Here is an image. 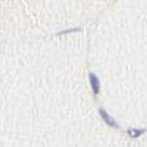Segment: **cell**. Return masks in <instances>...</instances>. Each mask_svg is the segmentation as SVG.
<instances>
[{"mask_svg": "<svg viewBox=\"0 0 147 147\" xmlns=\"http://www.w3.org/2000/svg\"><path fill=\"white\" fill-rule=\"evenodd\" d=\"M75 31H80V28L77 27V28H71V30H66V31H60L59 34L60 35H63V34H69V32H75Z\"/></svg>", "mask_w": 147, "mask_h": 147, "instance_id": "4", "label": "cell"}, {"mask_svg": "<svg viewBox=\"0 0 147 147\" xmlns=\"http://www.w3.org/2000/svg\"><path fill=\"white\" fill-rule=\"evenodd\" d=\"M88 80H90V85H91V90H93V93L97 96V94L100 93V81H99V78H97L96 74L90 72Z\"/></svg>", "mask_w": 147, "mask_h": 147, "instance_id": "2", "label": "cell"}, {"mask_svg": "<svg viewBox=\"0 0 147 147\" xmlns=\"http://www.w3.org/2000/svg\"><path fill=\"white\" fill-rule=\"evenodd\" d=\"M144 132H146V128H131L128 129V136H131V138H138Z\"/></svg>", "mask_w": 147, "mask_h": 147, "instance_id": "3", "label": "cell"}, {"mask_svg": "<svg viewBox=\"0 0 147 147\" xmlns=\"http://www.w3.org/2000/svg\"><path fill=\"white\" fill-rule=\"evenodd\" d=\"M99 113H100L102 119H103V121L106 122V124H107L109 127H112V128H119V125L116 124V121H115V119H113L112 116H110V115H109V113L106 112L105 109H102V107H100V109H99Z\"/></svg>", "mask_w": 147, "mask_h": 147, "instance_id": "1", "label": "cell"}]
</instances>
